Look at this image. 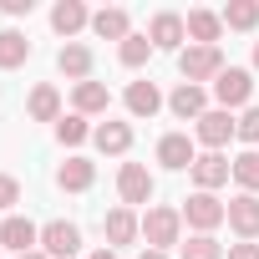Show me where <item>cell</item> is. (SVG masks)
Returning <instances> with one entry per match:
<instances>
[{
    "label": "cell",
    "mask_w": 259,
    "mask_h": 259,
    "mask_svg": "<svg viewBox=\"0 0 259 259\" xmlns=\"http://www.w3.org/2000/svg\"><path fill=\"white\" fill-rule=\"evenodd\" d=\"M76 249H81V229H76V224L51 219V224L41 229V254H46V259H71Z\"/></svg>",
    "instance_id": "cell-7"
},
{
    "label": "cell",
    "mask_w": 259,
    "mask_h": 259,
    "mask_svg": "<svg viewBox=\"0 0 259 259\" xmlns=\"http://www.w3.org/2000/svg\"><path fill=\"white\" fill-rule=\"evenodd\" d=\"M168 112H173V117H183V122H198V117L208 112V92H203V87H193V81H178V87H173V97H168Z\"/></svg>",
    "instance_id": "cell-12"
},
{
    "label": "cell",
    "mask_w": 259,
    "mask_h": 259,
    "mask_svg": "<svg viewBox=\"0 0 259 259\" xmlns=\"http://www.w3.org/2000/svg\"><path fill=\"white\" fill-rule=\"evenodd\" d=\"M239 143L259 148V107H244V117H239Z\"/></svg>",
    "instance_id": "cell-30"
},
{
    "label": "cell",
    "mask_w": 259,
    "mask_h": 259,
    "mask_svg": "<svg viewBox=\"0 0 259 259\" xmlns=\"http://www.w3.org/2000/svg\"><path fill=\"white\" fill-rule=\"evenodd\" d=\"M87 26H92V11L81 6V0H56V11H51V31H56V36L71 41V36L87 31Z\"/></svg>",
    "instance_id": "cell-18"
},
{
    "label": "cell",
    "mask_w": 259,
    "mask_h": 259,
    "mask_svg": "<svg viewBox=\"0 0 259 259\" xmlns=\"http://www.w3.org/2000/svg\"><path fill=\"white\" fill-rule=\"evenodd\" d=\"M31 61V41L21 31H0V71H16Z\"/></svg>",
    "instance_id": "cell-24"
},
{
    "label": "cell",
    "mask_w": 259,
    "mask_h": 259,
    "mask_svg": "<svg viewBox=\"0 0 259 259\" xmlns=\"http://www.w3.org/2000/svg\"><path fill=\"white\" fill-rule=\"evenodd\" d=\"M56 71H61V76H71L76 87H81V81H92V46L66 41V46L56 51Z\"/></svg>",
    "instance_id": "cell-16"
},
{
    "label": "cell",
    "mask_w": 259,
    "mask_h": 259,
    "mask_svg": "<svg viewBox=\"0 0 259 259\" xmlns=\"http://www.w3.org/2000/svg\"><path fill=\"white\" fill-rule=\"evenodd\" d=\"M0 249H16V254H31L41 249V229L21 213H6V224H0Z\"/></svg>",
    "instance_id": "cell-9"
},
{
    "label": "cell",
    "mask_w": 259,
    "mask_h": 259,
    "mask_svg": "<svg viewBox=\"0 0 259 259\" xmlns=\"http://www.w3.org/2000/svg\"><path fill=\"white\" fill-rule=\"evenodd\" d=\"M213 97H219V107H224V112L249 107V97H254V71H244V66H224V71H219V81H213Z\"/></svg>",
    "instance_id": "cell-5"
},
{
    "label": "cell",
    "mask_w": 259,
    "mask_h": 259,
    "mask_svg": "<svg viewBox=\"0 0 259 259\" xmlns=\"http://www.w3.org/2000/svg\"><path fill=\"white\" fill-rule=\"evenodd\" d=\"M219 16H224L229 31H254V26H259V0H229Z\"/></svg>",
    "instance_id": "cell-25"
},
{
    "label": "cell",
    "mask_w": 259,
    "mask_h": 259,
    "mask_svg": "<svg viewBox=\"0 0 259 259\" xmlns=\"http://www.w3.org/2000/svg\"><path fill=\"white\" fill-rule=\"evenodd\" d=\"M148 41H153V51H183V41H188L183 16H178V11H158V16L148 21Z\"/></svg>",
    "instance_id": "cell-6"
},
{
    "label": "cell",
    "mask_w": 259,
    "mask_h": 259,
    "mask_svg": "<svg viewBox=\"0 0 259 259\" xmlns=\"http://www.w3.org/2000/svg\"><path fill=\"white\" fill-rule=\"evenodd\" d=\"M0 254H6V249H0Z\"/></svg>",
    "instance_id": "cell-38"
},
{
    "label": "cell",
    "mask_w": 259,
    "mask_h": 259,
    "mask_svg": "<svg viewBox=\"0 0 259 259\" xmlns=\"http://www.w3.org/2000/svg\"><path fill=\"white\" fill-rule=\"evenodd\" d=\"M229 259H259V244L239 239V244H229Z\"/></svg>",
    "instance_id": "cell-32"
},
{
    "label": "cell",
    "mask_w": 259,
    "mask_h": 259,
    "mask_svg": "<svg viewBox=\"0 0 259 259\" xmlns=\"http://www.w3.org/2000/svg\"><path fill=\"white\" fill-rule=\"evenodd\" d=\"M229 229L239 234V239H259V193H239V198H229Z\"/></svg>",
    "instance_id": "cell-11"
},
{
    "label": "cell",
    "mask_w": 259,
    "mask_h": 259,
    "mask_svg": "<svg viewBox=\"0 0 259 259\" xmlns=\"http://www.w3.org/2000/svg\"><path fill=\"white\" fill-rule=\"evenodd\" d=\"M16 203H21V183H16L11 173H0V208H6V213H11Z\"/></svg>",
    "instance_id": "cell-31"
},
{
    "label": "cell",
    "mask_w": 259,
    "mask_h": 259,
    "mask_svg": "<svg viewBox=\"0 0 259 259\" xmlns=\"http://www.w3.org/2000/svg\"><path fill=\"white\" fill-rule=\"evenodd\" d=\"M153 173L143 168V163H122V173H117V193H122V208H138V203H148L153 198Z\"/></svg>",
    "instance_id": "cell-8"
},
{
    "label": "cell",
    "mask_w": 259,
    "mask_h": 259,
    "mask_svg": "<svg viewBox=\"0 0 259 259\" xmlns=\"http://www.w3.org/2000/svg\"><path fill=\"white\" fill-rule=\"evenodd\" d=\"M16 259H46V254H41V249H31V254H16Z\"/></svg>",
    "instance_id": "cell-36"
},
{
    "label": "cell",
    "mask_w": 259,
    "mask_h": 259,
    "mask_svg": "<svg viewBox=\"0 0 259 259\" xmlns=\"http://www.w3.org/2000/svg\"><path fill=\"white\" fill-rule=\"evenodd\" d=\"M158 163H163V168H173V173L193 168V163H198V153H193V138H188V133H168V138L158 143Z\"/></svg>",
    "instance_id": "cell-17"
},
{
    "label": "cell",
    "mask_w": 259,
    "mask_h": 259,
    "mask_svg": "<svg viewBox=\"0 0 259 259\" xmlns=\"http://www.w3.org/2000/svg\"><path fill=\"white\" fill-rule=\"evenodd\" d=\"M92 31L102 36V41H127V36H133V16H127L122 6H102V11H92Z\"/></svg>",
    "instance_id": "cell-14"
},
{
    "label": "cell",
    "mask_w": 259,
    "mask_h": 259,
    "mask_svg": "<svg viewBox=\"0 0 259 259\" xmlns=\"http://www.w3.org/2000/svg\"><path fill=\"white\" fill-rule=\"evenodd\" d=\"M92 143H97V153L122 158L127 148H133V127H127V122H97L92 127Z\"/></svg>",
    "instance_id": "cell-20"
},
{
    "label": "cell",
    "mask_w": 259,
    "mask_h": 259,
    "mask_svg": "<svg viewBox=\"0 0 259 259\" xmlns=\"http://www.w3.org/2000/svg\"><path fill=\"white\" fill-rule=\"evenodd\" d=\"M122 102H127V112H133V117H153V112L163 107V92H158V81H148V76H143V81L127 87V97H122Z\"/></svg>",
    "instance_id": "cell-21"
},
{
    "label": "cell",
    "mask_w": 259,
    "mask_h": 259,
    "mask_svg": "<svg viewBox=\"0 0 259 259\" xmlns=\"http://www.w3.org/2000/svg\"><path fill=\"white\" fill-rule=\"evenodd\" d=\"M148 56H153V41H148V36H138V31H133V36H127V41L117 46V61H122L127 71H138V66H148Z\"/></svg>",
    "instance_id": "cell-26"
},
{
    "label": "cell",
    "mask_w": 259,
    "mask_h": 259,
    "mask_svg": "<svg viewBox=\"0 0 259 259\" xmlns=\"http://www.w3.org/2000/svg\"><path fill=\"white\" fill-rule=\"evenodd\" d=\"M31 6H36V0H0V11H6V16H31Z\"/></svg>",
    "instance_id": "cell-33"
},
{
    "label": "cell",
    "mask_w": 259,
    "mask_h": 259,
    "mask_svg": "<svg viewBox=\"0 0 259 259\" xmlns=\"http://www.w3.org/2000/svg\"><path fill=\"white\" fill-rule=\"evenodd\" d=\"M229 249L213 239V234H193L188 244H178V259H224Z\"/></svg>",
    "instance_id": "cell-28"
},
{
    "label": "cell",
    "mask_w": 259,
    "mask_h": 259,
    "mask_svg": "<svg viewBox=\"0 0 259 259\" xmlns=\"http://www.w3.org/2000/svg\"><path fill=\"white\" fill-rule=\"evenodd\" d=\"M193 138H198L208 153H224V148H229V138H239V117H234V112H224V107H208V112L193 122Z\"/></svg>",
    "instance_id": "cell-4"
},
{
    "label": "cell",
    "mask_w": 259,
    "mask_h": 259,
    "mask_svg": "<svg viewBox=\"0 0 259 259\" xmlns=\"http://www.w3.org/2000/svg\"><path fill=\"white\" fill-rule=\"evenodd\" d=\"M87 259H117V249H107V244H102V249H97V254H87Z\"/></svg>",
    "instance_id": "cell-34"
},
{
    "label": "cell",
    "mask_w": 259,
    "mask_h": 259,
    "mask_svg": "<svg viewBox=\"0 0 259 259\" xmlns=\"http://www.w3.org/2000/svg\"><path fill=\"white\" fill-rule=\"evenodd\" d=\"M254 71H259V41H254Z\"/></svg>",
    "instance_id": "cell-37"
},
{
    "label": "cell",
    "mask_w": 259,
    "mask_h": 259,
    "mask_svg": "<svg viewBox=\"0 0 259 259\" xmlns=\"http://www.w3.org/2000/svg\"><path fill=\"white\" fill-rule=\"evenodd\" d=\"M183 26H188V46H219V36H224V16L219 11H188Z\"/></svg>",
    "instance_id": "cell-15"
},
{
    "label": "cell",
    "mask_w": 259,
    "mask_h": 259,
    "mask_svg": "<svg viewBox=\"0 0 259 259\" xmlns=\"http://www.w3.org/2000/svg\"><path fill=\"white\" fill-rule=\"evenodd\" d=\"M71 102H76V112H81V117H102V112L112 107V92H107L102 81H81V87L71 92Z\"/></svg>",
    "instance_id": "cell-23"
},
{
    "label": "cell",
    "mask_w": 259,
    "mask_h": 259,
    "mask_svg": "<svg viewBox=\"0 0 259 259\" xmlns=\"http://www.w3.org/2000/svg\"><path fill=\"white\" fill-rule=\"evenodd\" d=\"M178 213H183V224H188L193 234H213L219 224H229V203H219L213 193H188Z\"/></svg>",
    "instance_id": "cell-3"
},
{
    "label": "cell",
    "mask_w": 259,
    "mask_h": 259,
    "mask_svg": "<svg viewBox=\"0 0 259 259\" xmlns=\"http://www.w3.org/2000/svg\"><path fill=\"white\" fill-rule=\"evenodd\" d=\"M143 239H148V249H173V244H183V213L178 208H168V203H158V208H148L143 213Z\"/></svg>",
    "instance_id": "cell-1"
},
{
    "label": "cell",
    "mask_w": 259,
    "mask_h": 259,
    "mask_svg": "<svg viewBox=\"0 0 259 259\" xmlns=\"http://www.w3.org/2000/svg\"><path fill=\"white\" fill-rule=\"evenodd\" d=\"M26 112H31V122H61V92H56L51 81H41V87L31 92Z\"/></svg>",
    "instance_id": "cell-22"
},
{
    "label": "cell",
    "mask_w": 259,
    "mask_h": 259,
    "mask_svg": "<svg viewBox=\"0 0 259 259\" xmlns=\"http://www.w3.org/2000/svg\"><path fill=\"white\" fill-rule=\"evenodd\" d=\"M138 259H168V254H163V249H143Z\"/></svg>",
    "instance_id": "cell-35"
},
{
    "label": "cell",
    "mask_w": 259,
    "mask_h": 259,
    "mask_svg": "<svg viewBox=\"0 0 259 259\" xmlns=\"http://www.w3.org/2000/svg\"><path fill=\"white\" fill-rule=\"evenodd\" d=\"M102 234H107V249H122V244H133V239L143 234V219H138L133 208H112V213L102 219Z\"/></svg>",
    "instance_id": "cell-13"
},
{
    "label": "cell",
    "mask_w": 259,
    "mask_h": 259,
    "mask_svg": "<svg viewBox=\"0 0 259 259\" xmlns=\"http://www.w3.org/2000/svg\"><path fill=\"white\" fill-rule=\"evenodd\" d=\"M92 183H97V163H87V158H66L56 168V188L61 193H87Z\"/></svg>",
    "instance_id": "cell-19"
},
{
    "label": "cell",
    "mask_w": 259,
    "mask_h": 259,
    "mask_svg": "<svg viewBox=\"0 0 259 259\" xmlns=\"http://www.w3.org/2000/svg\"><path fill=\"white\" fill-rule=\"evenodd\" d=\"M188 173H193L198 193H213V188H224V183L234 178V163H229L224 153H203V158H198V163H193Z\"/></svg>",
    "instance_id": "cell-10"
},
{
    "label": "cell",
    "mask_w": 259,
    "mask_h": 259,
    "mask_svg": "<svg viewBox=\"0 0 259 259\" xmlns=\"http://www.w3.org/2000/svg\"><path fill=\"white\" fill-rule=\"evenodd\" d=\"M234 183H239V193H259V153L254 148L234 158Z\"/></svg>",
    "instance_id": "cell-27"
},
{
    "label": "cell",
    "mask_w": 259,
    "mask_h": 259,
    "mask_svg": "<svg viewBox=\"0 0 259 259\" xmlns=\"http://www.w3.org/2000/svg\"><path fill=\"white\" fill-rule=\"evenodd\" d=\"M56 138H61V148H81V143L92 138V127H87V117H81V112H71V117H61V122H56Z\"/></svg>",
    "instance_id": "cell-29"
},
{
    "label": "cell",
    "mask_w": 259,
    "mask_h": 259,
    "mask_svg": "<svg viewBox=\"0 0 259 259\" xmlns=\"http://www.w3.org/2000/svg\"><path fill=\"white\" fill-rule=\"evenodd\" d=\"M178 71H183V81H193V87L219 81L224 51H219V46H183V51H178Z\"/></svg>",
    "instance_id": "cell-2"
}]
</instances>
